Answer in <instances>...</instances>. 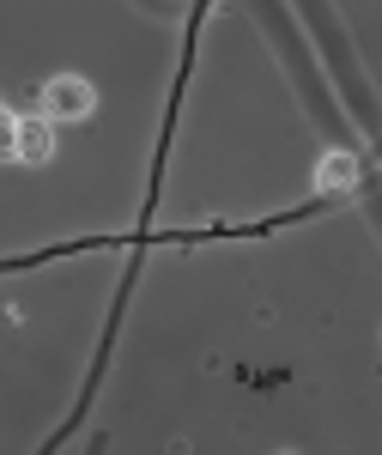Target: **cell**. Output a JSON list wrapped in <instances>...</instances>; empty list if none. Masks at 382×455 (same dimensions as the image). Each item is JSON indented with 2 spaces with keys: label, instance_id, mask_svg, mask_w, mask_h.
<instances>
[{
  "label": "cell",
  "instance_id": "1",
  "mask_svg": "<svg viewBox=\"0 0 382 455\" xmlns=\"http://www.w3.org/2000/svg\"><path fill=\"white\" fill-rule=\"evenodd\" d=\"M43 116H49V122H79V116H92V85L73 79V73L49 79V85H43Z\"/></svg>",
  "mask_w": 382,
  "mask_h": 455
},
{
  "label": "cell",
  "instance_id": "2",
  "mask_svg": "<svg viewBox=\"0 0 382 455\" xmlns=\"http://www.w3.org/2000/svg\"><path fill=\"white\" fill-rule=\"evenodd\" d=\"M12 158H25V164H49V158H55V122H49V116H25V122H12Z\"/></svg>",
  "mask_w": 382,
  "mask_h": 455
},
{
  "label": "cell",
  "instance_id": "3",
  "mask_svg": "<svg viewBox=\"0 0 382 455\" xmlns=\"http://www.w3.org/2000/svg\"><path fill=\"white\" fill-rule=\"evenodd\" d=\"M352 182H358L352 152H328V158H322V171H315V188H322V195H346Z\"/></svg>",
  "mask_w": 382,
  "mask_h": 455
}]
</instances>
